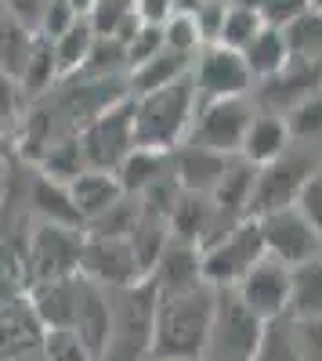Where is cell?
<instances>
[{"instance_id": "obj_1", "label": "cell", "mask_w": 322, "mask_h": 361, "mask_svg": "<svg viewBox=\"0 0 322 361\" xmlns=\"http://www.w3.org/2000/svg\"><path fill=\"white\" fill-rule=\"evenodd\" d=\"M217 289L199 282L185 293L156 296L153 329H149V357L160 361H203V343L214 314Z\"/></svg>"}, {"instance_id": "obj_2", "label": "cell", "mask_w": 322, "mask_h": 361, "mask_svg": "<svg viewBox=\"0 0 322 361\" xmlns=\"http://www.w3.org/2000/svg\"><path fill=\"white\" fill-rule=\"evenodd\" d=\"M131 105H134V145L174 152V148L189 137L192 116L199 109L192 73L160 87V90L131 98Z\"/></svg>"}, {"instance_id": "obj_3", "label": "cell", "mask_w": 322, "mask_h": 361, "mask_svg": "<svg viewBox=\"0 0 322 361\" xmlns=\"http://www.w3.org/2000/svg\"><path fill=\"white\" fill-rule=\"evenodd\" d=\"M214 314L207 329V343H203V361H250L261 333H265V318H257L232 286H214Z\"/></svg>"}, {"instance_id": "obj_4", "label": "cell", "mask_w": 322, "mask_h": 361, "mask_svg": "<svg viewBox=\"0 0 322 361\" xmlns=\"http://www.w3.org/2000/svg\"><path fill=\"white\" fill-rule=\"evenodd\" d=\"M265 257V243H261L257 217H243L221 235H214L210 243L199 246V267L203 282L210 286H236L246 271Z\"/></svg>"}, {"instance_id": "obj_5", "label": "cell", "mask_w": 322, "mask_h": 361, "mask_svg": "<svg viewBox=\"0 0 322 361\" xmlns=\"http://www.w3.org/2000/svg\"><path fill=\"white\" fill-rule=\"evenodd\" d=\"M322 159H315V148H304V145H290L286 152L265 166H257V177H254V199H250V217H261V214H272V209H282V206H294L304 177L318 166Z\"/></svg>"}, {"instance_id": "obj_6", "label": "cell", "mask_w": 322, "mask_h": 361, "mask_svg": "<svg viewBox=\"0 0 322 361\" xmlns=\"http://www.w3.org/2000/svg\"><path fill=\"white\" fill-rule=\"evenodd\" d=\"M76 137H80L87 166L116 170L120 159L134 148V105H131V98H120L109 109H102L98 116H91Z\"/></svg>"}, {"instance_id": "obj_7", "label": "cell", "mask_w": 322, "mask_h": 361, "mask_svg": "<svg viewBox=\"0 0 322 361\" xmlns=\"http://www.w3.org/2000/svg\"><path fill=\"white\" fill-rule=\"evenodd\" d=\"M254 109L257 105L250 98L199 102L185 141L203 145V148H210V152H221V156H239V141H243V130L250 123Z\"/></svg>"}, {"instance_id": "obj_8", "label": "cell", "mask_w": 322, "mask_h": 361, "mask_svg": "<svg viewBox=\"0 0 322 361\" xmlns=\"http://www.w3.org/2000/svg\"><path fill=\"white\" fill-rule=\"evenodd\" d=\"M192 83L199 102H221V98H250L254 76L239 51L207 44L192 58Z\"/></svg>"}, {"instance_id": "obj_9", "label": "cell", "mask_w": 322, "mask_h": 361, "mask_svg": "<svg viewBox=\"0 0 322 361\" xmlns=\"http://www.w3.org/2000/svg\"><path fill=\"white\" fill-rule=\"evenodd\" d=\"M80 279L95 282L102 289H127V286L145 282L127 238H105V235H87V231H83V250H80Z\"/></svg>"}, {"instance_id": "obj_10", "label": "cell", "mask_w": 322, "mask_h": 361, "mask_svg": "<svg viewBox=\"0 0 322 361\" xmlns=\"http://www.w3.org/2000/svg\"><path fill=\"white\" fill-rule=\"evenodd\" d=\"M257 228H261L265 253L282 260L286 267L322 253V235L301 217L297 206H282V209H272V214H261Z\"/></svg>"}, {"instance_id": "obj_11", "label": "cell", "mask_w": 322, "mask_h": 361, "mask_svg": "<svg viewBox=\"0 0 322 361\" xmlns=\"http://www.w3.org/2000/svg\"><path fill=\"white\" fill-rule=\"evenodd\" d=\"M80 250H83V228L40 221V228L33 231V243H29V271H33V282L80 275Z\"/></svg>"}, {"instance_id": "obj_12", "label": "cell", "mask_w": 322, "mask_h": 361, "mask_svg": "<svg viewBox=\"0 0 322 361\" xmlns=\"http://www.w3.org/2000/svg\"><path fill=\"white\" fill-rule=\"evenodd\" d=\"M232 289L239 293V300L257 318H265V322L286 318V307H290V267L265 253Z\"/></svg>"}, {"instance_id": "obj_13", "label": "cell", "mask_w": 322, "mask_h": 361, "mask_svg": "<svg viewBox=\"0 0 322 361\" xmlns=\"http://www.w3.org/2000/svg\"><path fill=\"white\" fill-rule=\"evenodd\" d=\"M69 333L87 347V354L95 361H102L109 336H112V296H109V289L76 275V300H73Z\"/></svg>"}, {"instance_id": "obj_14", "label": "cell", "mask_w": 322, "mask_h": 361, "mask_svg": "<svg viewBox=\"0 0 322 361\" xmlns=\"http://www.w3.org/2000/svg\"><path fill=\"white\" fill-rule=\"evenodd\" d=\"M156 289V296H170V293H185L192 286L203 282V267H199V246L196 243H185V238H167V246L160 250L156 264L149 267L145 275Z\"/></svg>"}, {"instance_id": "obj_15", "label": "cell", "mask_w": 322, "mask_h": 361, "mask_svg": "<svg viewBox=\"0 0 322 361\" xmlns=\"http://www.w3.org/2000/svg\"><path fill=\"white\" fill-rule=\"evenodd\" d=\"M228 159H232V156H221V152L203 148V145L181 141V145L170 152V170H174V180L181 185V192L210 195L214 185L221 180V173H225V166H228Z\"/></svg>"}, {"instance_id": "obj_16", "label": "cell", "mask_w": 322, "mask_h": 361, "mask_svg": "<svg viewBox=\"0 0 322 361\" xmlns=\"http://www.w3.org/2000/svg\"><path fill=\"white\" fill-rule=\"evenodd\" d=\"M290 145H294V137L286 130V119L279 112H268V109H254L250 123L243 130V141H239V159H246L254 166H265V163L279 159Z\"/></svg>"}, {"instance_id": "obj_17", "label": "cell", "mask_w": 322, "mask_h": 361, "mask_svg": "<svg viewBox=\"0 0 322 361\" xmlns=\"http://www.w3.org/2000/svg\"><path fill=\"white\" fill-rule=\"evenodd\" d=\"M66 188H69V199H73L83 224L95 221L98 214H105L112 202H120L127 195L120 188V177H116L112 170H95V166H87L83 173H76Z\"/></svg>"}, {"instance_id": "obj_18", "label": "cell", "mask_w": 322, "mask_h": 361, "mask_svg": "<svg viewBox=\"0 0 322 361\" xmlns=\"http://www.w3.org/2000/svg\"><path fill=\"white\" fill-rule=\"evenodd\" d=\"M25 202L29 209L47 221V224H66V228H83L80 214H76V206L69 199V188L62 185V180H54L47 177L44 170H37L33 177H29V185H25Z\"/></svg>"}, {"instance_id": "obj_19", "label": "cell", "mask_w": 322, "mask_h": 361, "mask_svg": "<svg viewBox=\"0 0 322 361\" xmlns=\"http://www.w3.org/2000/svg\"><path fill=\"white\" fill-rule=\"evenodd\" d=\"M192 58H196V54H181V51H170V47L156 51L153 58H145L141 66H134V69L127 73L131 98L149 94V90H160V87H167V83H174V80L189 76V73H192Z\"/></svg>"}, {"instance_id": "obj_20", "label": "cell", "mask_w": 322, "mask_h": 361, "mask_svg": "<svg viewBox=\"0 0 322 361\" xmlns=\"http://www.w3.org/2000/svg\"><path fill=\"white\" fill-rule=\"evenodd\" d=\"M290 322L322 318V253L290 267Z\"/></svg>"}, {"instance_id": "obj_21", "label": "cell", "mask_w": 322, "mask_h": 361, "mask_svg": "<svg viewBox=\"0 0 322 361\" xmlns=\"http://www.w3.org/2000/svg\"><path fill=\"white\" fill-rule=\"evenodd\" d=\"M116 177H120V188L127 195H141L149 185H156V180L163 173H170V152H160V148H141L134 145L131 152L120 159V166L112 170Z\"/></svg>"}, {"instance_id": "obj_22", "label": "cell", "mask_w": 322, "mask_h": 361, "mask_svg": "<svg viewBox=\"0 0 322 361\" xmlns=\"http://www.w3.org/2000/svg\"><path fill=\"white\" fill-rule=\"evenodd\" d=\"M73 300H76V275L33 282V314L44 322V329H69Z\"/></svg>"}, {"instance_id": "obj_23", "label": "cell", "mask_w": 322, "mask_h": 361, "mask_svg": "<svg viewBox=\"0 0 322 361\" xmlns=\"http://www.w3.org/2000/svg\"><path fill=\"white\" fill-rule=\"evenodd\" d=\"M239 54H243V62H246V69H250L254 83L275 76V73H279V69H286V62H290V47H286L282 29H272V25L261 29V33H257V37L239 51Z\"/></svg>"}, {"instance_id": "obj_24", "label": "cell", "mask_w": 322, "mask_h": 361, "mask_svg": "<svg viewBox=\"0 0 322 361\" xmlns=\"http://www.w3.org/2000/svg\"><path fill=\"white\" fill-rule=\"evenodd\" d=\"M58 80H62V73H58V62H54V47H51V40L37 37L33 51H29L25 66H22V73H18L22 102H25V105L37 102L40 94H47V90H51Z\"/></svg>"}, {"instance_id": "obj_25", "label": "cell", "mask_w": 322, "mask_h": 361, "mask_svg": "<svg viewBox=\"0 0 322 361\" xmlns=\"http://www.w3.org/2000/svg\"><path fill=\"white\" fill-rule=\"evenodd\" d=\"M87 22H91L95 37H112L124 44L145 18L138 15L134 0H95L91 11H87Z\"/></svg>"}, {"instance_id": "obj_26", "label": "cell", "mask_w": 322, "mask_h": 361, "mask_svg": "<svg viewBox=\"0 0 322 361\" xmlns=\"http://www.w3.org/2000/svg\"><path fill=\"white\" fill-rule=\"evenodd\" d=\"M91 44H95V29L87 18H76L66 33H58L51 40L54 47V62H58V73H62V80L76 76L80 66L87 62V54H91Z\"/></svg>"}, {"instance_id": "obj_27", "label": "cell", "mask_w": 322, "mask_h": 361, "mask_svg": "<svg viewBox=\"0 0 322 361\" xmlns=\"http://www.w3.org/2000/svg\"><path fill=\"white\" fill-rule=\"evenodd\" d=\"M282 119H286V130L294 137V145L322 148V90H311L308 98L290 105L282 112Z\"/></svg>"}, {"instance_id": "obj_28", "label": "cell", "mask_w": 322, "mask_h": 361, "mask_svg": "<svg viewBox=\"0 0 322 361\" xmlns=\"http://www.w3.org/2000/svg\"><path fill=\"white\" fill-rule=\"evenodd\" d=\"M37 163H40V170H44L47 177L62 180V185H69L76 173L87 170V159H83V148H80V137H76V134L51 141L44 152L37 156Z\"/></svg>"}, {"instance_id": "obj_29", "label": "cell", "mask_w": 322, "mask_h": 361, "mask_svg": "<svg viewBox=\"0 0 322 361\" xmlns=\"http://www.w3.org/2000/svg\"><path fill=\"white\" fill-rule=\"evenodd\" d=\"M33 44H37V33H29L25 25H18L11 15L0 11V69L18 80V73L25 66L29 51H33Z\"/></svg>"}, {"instance_id": "obj_30", "label": "cell", "mask_w": 322, "mask_h": 361, "mask_svg": "<svg viewBox=\"0 0 322 361\" xmlns=\"http://www.w3.org/2000/svg\"><path fill=\"white\" fill-rule=\"evenodd\" d=\"M131 66H127V51L120 40L112 37H95L91 44V54H87V62L80 66L76 76L83 80H105V76H127Z\"/></svg>"}, {"instance_id": "obj_31", "label": "cell", "mask_w": 322, "mask_h": 361, "mask_svg": "<svg viewBox=\"0 0 322 361\" xmlns=\"http://www.w3.org/2000/svg\"><path fill=\"white\" fill-rule=\"evenodd\" d=\"M228 4V0H225ZM261 29H265V22H261V11L257 8H246V4H228L225 8V18H221V33H217V44L221 47H232V51H243Z\"/></svg>"}, {"instance_id": "obj_32", "label": "cell", "mask_w": 322, "mask_h": 361, "mask_svg": "<svg viewBox=\"0 0 322 361\" xmlns=\"http://www.w3.org/2000/svg\"><path fill=\"white\" fill-rule=\"evenodd\" d=\"M290 58L301 62H322V15L318 11H304L297 22H290L282 29Z\"/></svg>"}, {"instance_id": "obj_33", "label": "cell", "mask_w": 322, "mask_h": 361, "mask_svg": "<svg viewBox=\"0 0 322 361\" xmlns=\"http://www.w3.org/2000/svg\"><path fill=\"white\" fill-rule=\"evenodd\" d=\"M250 361H301L297 343H294V329H290V318L265 322V333H261V343H257Z\"/></svg>"}, {"instance_id": "obj_34", "label": "cell", "mask_w": 322, "mask_h": 361, "mask_svg": "<svg viewBox=\"0 0 322 361\" xmlns=\"http://www.w3.org/2000/svg\"><path fill=\"white\" fill-rule=\"evenodd\" d=\"M163 47L181 51V54H199L203 37H199V25H196V18H192L189 8H178L163 22Z\"/></svg>"}, {"instance_id": "obj_35", "label": "cell", "mask_w": 322, "mask_h": 361, "mask_svg": "<svg viewBox=\"0 0 322 361\" xmlns=\"http://www.w3.org/2000/svg\"><path fill=\"white\" fill-rule=\"evenodd\" d=\"M37 361H95L87 347L69 333V329H47L40 336V354Z\"/></svg>"}, {"instance_id": "obj_36", "label": "cell", "mask_w": 322, "mask_h": 361, "mask_svg": "<svg viewBox=\"0 0 322 361\" xmlns=\"http://www.w3.org/2000/svg\"><path fill=\"white\" fill-rule=\"evenodd\" d=\"M124 51H127V66H141L145 58H153L156 51H163V25L156 22H141L134 33L124 40Z\"/></svg>"}, {"instance_id": "obj_37", "label": "cell", "mask_w": 322, "mask_h": 361, "mask_svg": "<svg viewBox=\"0 0 322 361\" xmlns=\"http://www.w3.org/2000/svg\"><path fill=\"white\" fill-rule=\"evenodd\" d=\"M294 206L301 209V217H304L318 235H322V163L304 177V185H301V192H297Z\"/></svg>"}, {"instance_id": "obj_38", "label": "cell", "mask_w": 322, "mask_h": 361, "mask_svg": "<svg viewBox=\"0 0 322 361\" xmlns=\"http://www.w3.org/2000/svg\"><path fill=\"white\" fill-rule=\"evenodd\" d=\"M257 11H261V22H265V25L286 29L290 22H297L304 11H311V4H308V0H261Z\"/></svg>"}, {"instance_id": "obj_39", "label": "cell", "mask_w": 322, "mask_h": 361, "mask_svg": "<svg viewBox=\"0 0 322 361\" xmlns=\"http://www.w3.org/2000/svg\"><path fill=\"white\" fill-rule=\"evenodd\" d=\"M294 329V343L301 361H322V318H301V322H290Z\"/></svg>"}, {"instance_id": "obj_40", "label": "cell", "mask_w": 322, "mask_h": 361, "mask_svg": "<svg viewBox=\"0 0 322 361\" xmlns=\"http://www.w3.org/2000/svg\"><path fill=\"white\" fill-rule=\"evenodd\" d=\"M47 4H51V0H0V11L11 15L18 25H25L29 33L40 37V22H44Z\"/></svg>"}, {"instance_id": "obj_41", "label": "cell", "mask_w": 322, "mask_h": 361, "mask_svg": "<svg viewBox=\"0 0 322 361\" xmlns=\"http://www.w3.org/2000/svg\"><path fill=\"white\" fill-rule=\"evenodd\" d=\"M225 0H207V4H196L189 8L196 25H199V37H203V47L207 44H217V33H221V18H225Z\"/></svg>"}, {"instance_id": "obj_42", "label": "cell", "mask_w": 322, "mask_h": 361, "mask_svg": "<svg viewBox=\"0 0 322 361\" xmlns=\"http://www.w3.org/2000/svg\"><path fill=\"white\" fill-rule=\"evenodd\" d=\"M76 18H80V15L66 4V0H51L47 11H44V22H40V37H44V40H54L58 33H66Z\"/></svg>"}, {"instance_id": "obj_43", "label": "cell", "mask_w": 322, "mask_h": 361, "mask_svg": "<svg viewBox=\"0 0 322 361\" xmlns=\"http://www.w3.org/2000/svg\"><path fill=\"white\" fill-rule=\"evenodd\" d=\"M22 90H18V80L15 76H8L4 69H0V127H8V123H15L18 119V112H22Z\"/></svg>"}, {"instance_id": "obj_44", "label": "cell", "mask_w": 322, "mask_h": 361, "mask_svg": "<svg viewBox=\"0 0 322 361\" xmlns=\"http://www.w3.org/2000/svg\"><path fill=\"white\" fill-rule=\"evenodd\" d=\"M134 8H138V15L145 18V22H156V25H163L174 11L181 8V0H134Z\"/></svg>"}, {"instance_id": "obj_45", "label": "cell", "mask_w": 322, "mask_h": 361, "mask_svg": "<svg viewBox=\"0 0 322 361\" xmlns=\"http://www.w3.org/2000/svg\"><path fill=\"white\" fill-rule=\"evenodd\" d=\"M66 4L80 15V18H87V11H91V4H95V0H66Z\"/></svg>"}, {"instance_id": "obj_46", "label": "cell", "mask_w": 322, "mask_h": 361, "mask_svg": "<svg viewBox=\"0 0 322 361\" xmlns=\"http://www.w3.org/2000/svg\"><path fill=\"white\" fill-rule=\"evenodd\" d=\"M196 4H207V0H181V8H196Z\"/></svg>"}, {"instance_id": "obj_47", "label": "cell", "mask_w": 322, "mask_h": 361, "mask_svg": "<svg viewBox=\"0 0 322 361\" xmlns=\"http://www.w3.org/2000/svg\"><path fill=\"white\" fill-rule=\"evenodd\" d=\"M308 4H311V11H318V15H322V0H308Z\"/></svg>"}, {"instance_id": "obj_48", "label": "cell", "mask_w": 322, "mask_h": 361, "mask_svg": "<svg viewBox=\"0 0 322 361\" xmlns=\"http://www.w3.org/2000/svg\"><path fill=\"white\" fill-rule=\"evenodd\" d=\"M145 361H160V357H145Z\"/></svg>"}]
</instances>
